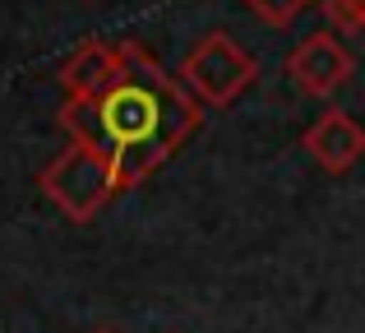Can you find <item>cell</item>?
Returning <instances> with one entry per match:
<instances>
[{
  "mask_svg": "<svg viewBox=\"0 0 365 333\" xmlns=\"http://www.w3.org/2000/svg\"><path fill=\"white\" fill-rule=\"evenodd\" d=\"M93 333H111V329H93Z\"/></svg>",
  "mask_w": 365,
  "mask_h": 333,
  "instance_id": "cell-9",
  "label": "cell"
},
{
  "mask_svg": "<svg viewBox=\"0 0 365 333\" xmlns=\"http://www.w3.org/2000/svg\"><path fill=\"white\" fill-rule=\"evenodd\" d=\"M351 70H356V61H351V51L338 42V33H310L287 56V79H292L305 98H333V93L351 79Z\"/></svg>",
  "mask_w": 365,
  "mask_h": 333,
  "instance_id": "cell-4",
  "label": "cell"
},
{
  "mask_svg": "<svg viewBox=\"0 0 365 333\" xmlns=\"http://www.w3.org/2000/svg\"><path fill=\"white\" fill-rule=\"evenodd\" d=\"M37 190H42L70 222H93V217L102 213V204H107L111 195H120V176H116V167H111L107 153L70 139V148L56 153L51 163L42 167Z\"/></svg>",
  "mask_w": 365,
  "mask_h": 333,
  "instance_id": "cell-2",
  "label": "cell"
},
{
  "mask_svg": "<svg viewBox=\"0 0 365 333\" xmlns=\"http://www.w3.org/2000/svg\"><path fill=\"white\" fill-rule=\"evenodd\" d=\"M120 70V46L111 42H83L61 65V93L65 98H102Z\"/></svg>",
  "mask_w": 365,
  "mask_h": 333,
  "instance_id": "cell-6",
  "label": "cell"
},
{
  "mask_svg": "<svg viewBox=\"0 0 365 333\" xmlns=\"http://www.w3.org/2000/svg\"><path fill=\"white\" fill-rule=\"evenodd\" d=\"M319 9L333 33H365V0H324Z\"/></svg>",
  "mask_w": 365,
  "mask_h": 333,
  "instance_id": "cell-8",
  "label": "cell"
},
{
  "mask_svg": "<svg viewBox=\"0 0 365 333\" xmlns=\"http://www.w3.org/2000/svg\"><path fill=\"white\" fill-rule=\"evenodd\" d=\"M180 79L204 107H232L236 98L259 79V65L250 61L227 33H208L195 42V51L180 61Z\"/></svg>",
  "mask_w": 365,
  "mask_h": 333,
  "instance_id": "cell-3",
  "label": "cell"
},
{
  "mask_svg": "<svg viewBox=\"0 0 365 333\" xmlns=\"http://www.w3.org/2000/svg\"><path fill=\"white\" fill-rule=\"evenodd\" d=\"M116 46L120 70L111 88L102 98H65L61 130L107 153L120 176V190H134L204 125V102L185 88L180 74L171 79L143 42Z\"/></svg>",
  "mask_w": 365,
  "mask_h": 333,
  "instance_id": "cell-1",
  "label": "cell"
},
{
  "mask_svg": "<svg viewBox=\"0 0 365 333\" xmlns=\"http://www.w3.org/2000/svg\"><path fill=\"white\" fill-rule=\"evenodd\" d=\"M241 5L259 19V24H268V28H287V24H296V14H301L310 0H241Z\"/></svg>",
  "mask_w": 365,
  "mask_h": 333,
  "instance_id": "cell-7",
  "label": "cell"
},
{
  "mask_svg": "<svg viewBox=\"0 0 365 333\" xmlns=\"http://www.w3.org/2000/svg\"><path fill=\"white\" fill-rule=\"evenodd\" d=\"M301 148H305V153H310L324 171L342 176V171H351V167L365 158V125H356L347 111L333 107V111H324V116L301 135Z\"/></svg>",
  "mask_w": 365,
  "mask_h": 333,
  "instance_id": "cell-5",
  "label": "cell"
}]
</instances>
